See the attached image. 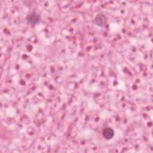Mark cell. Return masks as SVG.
<instances>
[{"label":"cell","instance_id":"obj_1","mask_svg":"<svg viewBox=\"0 0 153 153\" xmlns=\"http://www.w3.org/2000/svg\"><path fill=\"white\" fill-rule=\"evenodd\" d=\"M27 20L30 25H35L39 22L40 16L35 13H32L27 16Z\"/></svg>","mask_w":153,"mask_h":153},{"label":"cell","instance_id":"obj_2","mask_svg":"<svg viewBox=\"0 0 153 153\" xmlns=\"http://www.w3.org/2000/svg\"><path fill=\"white\" fill-rule=\"evenodd\" d=\"M102 134L104 138L106 139H111L113 137L114 135V131L112 128L110 127H107L103 129L102 131Z\"/></svg>","mask_w":153,"mask_h":153},{"label":"cell","instance_id":"obj_3","mask_svg":"<svg viewBox=\"0 0 153 153\" xmlns=\"http://www.w3.org/2000/svg\"><path fill=\"white\" fill-rule=\"evenodd\" d=\"M95 22L97 25L102 26L106 22V17L103 14H97L95 17Z\"/></svg>","mask_w":153,"mask_h":153}]
</instances>
